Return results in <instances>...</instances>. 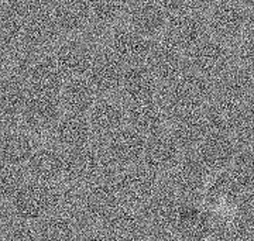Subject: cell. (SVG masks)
Here are the masks:
<instances>
[{
  "label": "cell",
  "mask_w": 254,
  "mask_h": 241,
  "mask_svg": "<svg viewBox=\"0 0 254 241\" xmlns=\"http://www.w3.org/2000/svg\"><path fill=\"white\" fill-rule=\"evenodd\" d=\"M145 65L154 73L161 86L173 83L190 71L188 55L163 40H155L154 48Z\"/></svg>",
  "instance_id": "ffe728a7"
},
{
  "label": "cell",
  "mask_w": 254,
  "mask_h": 241,
  "mask_svg": "<svg viewBox=\"0 0 254 241\" xmlns=\"http://www.w3.org/2000/svg\"><path fill=\"white\" fill-rule=\"evenodd\" d=\"M63 115L61 95L30 90L27 103L20 117V125L40 138L48 135Z\"/></svg>",
  "instance_id": "30bf717a"
},
{
  "label": "cell",
  "mask_w": 254,
  "mask_h": 241,
  "mask_svg": "<svg viewBox=\"0 0 254 241\" xmlns=\"http://www.w3.org/2000/svg\"><path fill=\"white\" fill-rule=\"evenodd\" d=\"M1 241H40L36 227L31 223L14 219L13 216L9 220L4 219L3 223V237Z\"/></svg>",
  "instance_id": "74e56055"
},
{
  "label": "cell",
  "mask_w": 254,
  "mask_h": 241,
  "mask_svg": "<svg viewBox=\"0 0 254 241\" xmlns=\"http://www.w3.org/2000/svg\"><path fill=\"white\" fill-rule=\"evenodd\" d=\"M28 177L27 170L24 167H13V165H1L0 172V195L7 205L10 200L14 197L24 183L27 182Z\"/></svg>",
  "instance_id": "d590c367"
},
{
  "label": "cell",
  "mask_w": 254,
  "mask_h": 241,
  "mask_svg": "<svg viewBox=\"0 0 254 241\" xmlns=\"http://www.w3.org/2000/svg\"><path fill=\"white\" fill-rule=\"evenodd\" d=\"M237 58L242 62L243 68L254 73V34H249L240 41Z\"/></svg>",
  "instance_id": "60d3db41"
},
{
  "label": "cell",
  "mask_w": 254,
  "mask_h": 241,
  "mask_svg": "<svg viewBox=\"0 0 254 241\" xmlns=\"http://www.w3.org/2000/svg\"><path fill=\"white\" fill-rule=\"evenodd\" d=\"M30 88L26 79L14 72H1L0 85V113L1 127L20 124V117L27 103Z\"/></svg>",
  "instance_id": "d6986e66"
},
{
  "label": "cell",
  "mask_w": 254,
  "mask_h": 241,
  "mask_svg": "<svg viewBox=\"0 0 254 241\" xmlns=\"http://www.w3.org/2000/svg\"><path fill=\"white\" fill-rule=\"evenodd\" d=\"M184 154L185 152L182 151L170 130H165L147 138L143 164L164 177L181 161Z\"/></svg>",
  "instance_id": "4316f807"
},
{
  "label": "cell",
  "mask_w": 254,
  "mask_h": 241,
  "mask_svg": "<svg viewBox=\"0 0 254 241\" xmlns=\"http://www.w3.org/2000/svg\"><path fill=\"white\" fill-rule=\"evenodd\" d=\"M195 1H196V4H198V6H200L202 9H206V7H208L209 4H210L213 0H195Z\"/></svg>",
  "instance_id": "f6af8a7d"
},
{
  "label": "cell",
  "mask_w": 254,
  "mask_h": 241,
  "mask_svg": "<svg viewBox=\"0 0 254 241\" xmlns=\"http://www.w3.org/2000/svg\"><path fill=\"white\" fill-rule=\"evenodd\" d=\"M76 241H109L108 237L100 230V227L88 229L85 232L79 233V237Z\"/></svg>",
  "instance_id": "ee69618b"
},
{
  "label": "cell",
  "mask_w": 254,
  "mask_h": 241,
  "mask_svg": "<svg viewBox=\"0 0 254 241\" xmlns=\"http://www.w3.org/2000/svg\"><path fill=\"white\" fill-rule=\"evenodd\" d=\"M88 120L93 140L105 143L113 134L128 125L127 103L120 96H99L88 115Z\"/></svg>",
  "instance_id": "7c38bea8"
},
{
  "label": "cell",
  "mask_w": 254,
  "mask_h": 241,
  "mask_svg": "<svg viewBox=\"0 0 254 241\" xmlns=\"http://www.w3.org/2000/svg\"><path fill=\"white\" fill-rule=\"evenodd\" d=\"M26 170L30 179L57 185L65 179V151L51 143L40 145Z\"/></svg>",
  "instance_id": "484cf974"
},
{
  "label": "cell",
  "mask_w": 254,
  "mask_h": 241,
  "mask_svg": "<svg viewBox=\"0 0 254 241\" xmlns=\"http://www.w3.org/2000/svg\"><path fill=\"white\" fill-rule=\"evenodd\" d=\"M181 203L180 196L163 178L161 185L155 190L154 195L140 207V212L150 229L171 230Z\"/></svg>",
  "instance_id": "603a6c76"
},
{
  "label": "cell",
  "mask_w": 254,
  "mask_h": 241,
  "mask_svg": "<svg viewBox=\"0 0 254 241\" xmlns=\"http://www.w3.org/2000/svg\"><path fill=\"white\" fill-rule=\"evenodd\" d=\"M126 66L102 45L86 75L98 96H119Z\"/></svg>",
  "instance_id": "2e32d148"
},
{
  "label": "cell",
  "mask_w": 254,
  "mask_h": 241,
  "mask_svg": "<svg viewBox=\"0 0 254 241\" xmlns=\"http://www.w3.org/2000/svg\"><path fill=\"white\" fill-rule=\"evenodd\" d=\"M50 143L64 151L83 147L93 141L91 124L88 116L65 113L48 133Z\"/></svg>",
  "instance_id": "d4e9b609"
},
{
  "label": "cell",
  "mask_w": 254,
  "mask_h": 241,
  "mask_svg": "<svg viewBox=\"0 0 254 241\" xmlns=\"http://www.w3.org/2000/svg\"><path fill=\"white\" fill-rule=\"evenodd\" d=\"M205 241H215V240H212V239H208V240H205Z\"/></svg>",
  "instance_id": "7dc6e473"
},
{
  "label": "cell",
  "mask_w": 254,
  "mask_h": 241,
  "mask_svg": "<svg viewBox=\"0 0 254 241\" xmlns=\"http://www.w3.org/2000/svg\"><path fill=\"white\" fill-rule=\"evenodd\" d=\"M190 71L215 82L233 66L235 55L227 43L208 37L187 54Z\"/></svg>",
  "instance_id": "8fae6325"
},
{
  "label": "cell",
  "mask_w": 254,
  "mask_h": 241,
  "mask_svg": "<svg viewBox=\"0 0 254 241\" xmlns=\"http://www.w3.org/2000/svg\"><path fill=\"white\" fill-rule=\"evenodd\" d=\"M50 0H1V9L27 21L48 6Z\"/></svg>",
  "instance_id": "f35d334b"
},
{
  "label": "cell",
  "mask_w": 254,
  "mask_h": 241,
  "mask_svg": "<svg viewBox=\"0 0 254 241\" xmlns=\"http://www.w3.org/2000/svg\"><path fill=\"white\" fill-rule=\"evenodd\" d=\"M127 120L131 128L147 138L168 130V117L158 99L127 105Z\"/></svg>",
  "instance_id": "f546056e"
},
{
  "label": "cell",
  "mask_w": 254,
  "mask_h": 241,
  "mask_svg": "<svg viewBox=\"0 0 254 241\" xmlns=\"http://www.w3.org/2000/svg\"><path fill=\"white\" fill-rule=\"evenodd\" d=\"M119 172L103 143L93 140L83 147L65 151V182L88 186L98 182L113 181Z\"/></svg>",
  "instance_id": "7a4b0ae2"
},
{
  "label": "cell",
  "mask_w": 254,
  "mask_h": 241,
  "mask_svg": "<svg viewBox=\"0 0 254 241\" xmlns=\"http://www.w3.org/2000/svg\"><path fill=\"white\" fill-rule=\"evenodd\" d=\"M40 241H76L79 230L66 216L54 213L38 222L36 226Z\"/></svg>",
  "instance_id": "e575fe53"
},
{
  "label": "cell",
  "mask_w": 254,
  "mask_h": 241,
  "mask_svg": "<svg viewBox=\"0 0 254 241\" xmlns=\"http://www.w3.org/2000/svg\"><path fill=\"white\" fill-rule=\"evenodd\" d=\"M6 206L14 219L38 223L57 213L60 206V185L28 179Z\"/></svg>",
  "instance_id": "3957f363"
},
{
  "label": "cell",
  "mask_w": 254,
  "mask_h": 241,
  "mask_svg": "<svg viewBox=\"0 0 254 241\" xmlns=\"http://www.w3.org/2000/svg\"><path fill=\"white\" fill-rule=\"evenodd\" d=\"M213 82L193 71L187 72L173 83L164 85L158 100L167 113L168 121L177 117L206 109L213 98Z\"/></svg>",
  "instance_id": "6da1fadb"
},
{
  "label": "cell",
  "mask_w": 254,
  "mask_h": 241,
  "mask_svg": "<svg viewBox=\"0 0 254 241\" xmlns=\"http://www.w3.org/2000/svg\"><path fill=\"white\" fill-rule=\"evenodd\" d=\"M50 7L64 38L85 36L93 28L88 0H50Z\"/></svg>",
  "instance_id": "7402d4cb"
},
{
  "label": "cell",
  "mask_w": 254,
  "mask_h": 241,
  "mask_svg": "<svg viewBox=\"0 0 254 241\" xmlns=\"http://www.w3.org/2000/svg\"><path fill=\"white\" fill-rule=\"evenodd\" d=\"M168 130L177 140V143L180 144L182 151L185 154L193 152L205 140V137L210 134V127H209L205 109L200 112L174 119L170 121Z\"/></svg>",
  "instance_id": "1f68e13d"
},
{
  "label": "cell",
  "mask_w": 254,
  "mask_h": 241,
  "mask_svg": "<svg viewBox=\"0 0 254 241\" xmlns=\"http://www.w3.org/2000/svg\"><path fill=\"white\" fill-rule=\"evenodd\" d=\"M243 1H245L246 6H249V7L254 9V0H243Z\"/></svg>",
  "instance_id": "bcb514c9"
},
{
  "label": "cell",
  "mask_w": 254,
  "mask_h": 241,
  "mask_svg": "<svg viewBox=\"0 0 254 241\" xmlns=\"http://www.w3.org/2000/svg\"><path fill=\"white\" fill-rule=\"evenodd\" d=\"M210 174L227 170L237 157L236 140L225 133H210L193 151Z\"/></svg>",
  "instance_id": "cb8c5ba5"
},
{
  "label": "cell",
  "mask_w": 254,
  "mask_h": 241,
  "mask_svg": "<svg viewBox=\"0 0 254 241\" xmlns=\"http://www.w3.org/2000/svg\"><path fill=\"white\" fill-rule=\"evenodd\" d=\"M109 241H143L150 230L140 209L122 205L99 226Z\"/></svg>",
  "instance_id": "ac0fdd59"
},
{
  "label": "cell",
  "mask_w": 254,
  "mask_h": 241,
  "mask_svg": "<svg viewBox=\"0 0 254 241\" xmlns=\"http://www.w3.org/2000/svg\"><path fill=\"white\" fill-rule=\"evenodd\" d=\"M143 241H184L170 229H150Z\"/></svg>",
  "instance_id": "7bdbcfd3"
},
{
  "label": "cell",
  "mask_w": 254,
  "mask_h": 241,
  "mask_svg": "<svg viewBox=\"0 0 254 241\" xmlns=\"http://www.w3.org/2000/svg\"><path fill=\"white\" fill-rule=\"evenodd\" d=\"M161 85L147 65L126 66L119 96L130 103L155 100L160 96Z\"/></svg>",
  "instance_id": "83f0119b"
},
{
  "label": "cell",
  "mask_w": 254,
  "mask_h": 241,
  "mask_svg": "<svg viewBox=\"0 0 254 241\" xmlns=\"http://www.w3.org/2000/svg\"><path fill=\"white\" fill-rule=\"evenodd\" d=\"M163 182V175L151 170L145 164H137L120 171L113 179L122 205L140 209L153 196Z\"/></svg>",
  "instance_id": "52a82bcc"
},
{
  "label": "cell",
  "mask_w": 254,
  "mask_h": 241,
  "mask_svg": "<svg viewBox=\"0 0 254 241\" xmlns=\"http://www.w3.org/2000/svg\"><path fill=\"white\" fill-rule=\"evenodd\" d=\"M155 40L137 33L126 23H120L105 33L103 47L125 66L144 65L154 48Z\"/></svg>",
  "instance_id": "5b68a950"
},
{
  "label": "cell",
  "mask_w": 254,
  "mask_h": 241,
  "mask_svg": "<svg viewBox=\"0 0 254 241\" xmlns=\"http://www.w3.org/2000/svg\"><path fill=\"white\" fill-rule=\"evenodd\" d=\"M99 98L86 76L73 78L65 82L61 90V102L65 113L88 116Z\"/></svg>",
  "instance_id": "d6a6232c"
},
{
  "label": "cell",
  "mask_w": 254,
  "mask_h": 241,
  "mask_svg": "<svg viewBox=\"0 0 254 241\" xmlns=\"http://www.w3.org/2000/svg\"><path fill=\"white\" fill-rule=\"evenodd\" d=\"M85 210L93 227H99L110 214L122 206L113 181L98 182L85 186Z\"/></svg>",
  "instance_id": "f1b7e54d"
},
{
  "label": "cell",
  "mask_w": 254,
  "mask_h": 241,
  "mask_svg": "<svg viewBox=\"0 0 254 241\" xmlns=\"http://www.w3.org/2000/svg\"><path fill=\"white\" fill-rule=\"evenodd\" d=\"M215 229V214L206 206L196 202H182L173 230L184 241H205L212 237Z\"/></svg>",
  "instance_id": "5bb4252c"
},
{
  "label": "cell",
  "mask_w": 254,
  "mask_h": 241,
  "mask_svg": "<svg viewBox=\"0 0 254 241\" xmlns=\"http://www.w3.org/2000/svg\"><path fill=\"white\" fill-rule=\"evenodd\" d=\"M209 172L193 152L184 154L181 161L168 174L164 181L173 187L182 202H196L203 199L208 187Z\"/></svg>",
  "instance_id": "ba28073f"
},
{
  "label": "cell",
  "mask_w": 254,
  "mask_h": 241,
  "mask_svg": "<svg viewBox=\"0 0 254 241\" xmlns=\"http://www.w3.org/2000/svg\"><path fill=\"white\" fill-rule=\"evenodd\" d=\"M253 73L243 66L233 65L219 79L213 82V100L229 106L240 107L242 100L253 89Z\"/></svg>",
  "instance_id": "4dcf8cb0"
},
{
  "label": "cell",
  "mask_w": 254,
  "mask_h": 241,
  "mask_svg": "<svg viewBox=\"0 0 254 241\" xmlns=\"http://www.w3.org/2000/svg\"><path fill=\"white\" fill-rule=\"evenodd\" d=\"M64 38L50 3L36 16L28 18L23 31V51L27 54L50 53Z\"/></svg>",
  "instance_id": "4fadbf2b"
},
{
  "label": "cell",
  "mask_w": 254,
  "mask_h": 241,
  "mask_svg": "<svg viewBox=\"0 0 254 241\" xmlns=\"http://www.w3.org/2000/svg\"><path fill=\"white\" fill-rule=\"evenodd\" d=\"M157 1H158V4L168 13V16H173V14H177V13H181L184 10L190 9V7L196 4L195 0H157Z\"/></svg>",
  "instance_id": "b9f144b4"
},
{
  "label": "cell",
  "mask_w": 254,
  "mask_h": 241,
  "mask_svg": "<svg viewBox=\"0 0 254 241\" xmlns=\"http://www.w3.org/2000/svg\"><path fill=\"white\" fill-rule=\"evenodd\" d=\"M235 216L250 232H254V190L246 192L245 195L239 199Z\"/></svg>",
  "instance_id": "ab89813d"
},
{
  "label": "cell",
  "mask_w": 254,
  "mask_h": 241,
  "mask_svg": "<svg viewBox=\"0 0 254 241\" xmlns=\"http://www.w3.org/2000/svg\"><path fill=\"white\" fill-rule=\"evenodd\" d=\"M92 24L98 31H109L126 17L130 0H88Z\"/></svg>",
  "instance_id": "836d02e7"
},
{
  "label": "cell",
  "mask_w": 254,
  "mask_h": 241,
  "mask_svg": "<svg viewBox=\"0 0 254 241\" xmlns=\"http://www.w3.org/2000/svg\"><path fill=\"white\" fill-rule=\"evenodd\" d=\"M100 47L88 37L63 38L51 51L65 80L86 76Z\"/></svg>",
  "instance_id": "8992f818"
},
{
  "label": "cell",
  "mask_w": 254,
  "mask_h": 241,
  "mask_svg": "<svg viewBox=\"0 0 254 241\" xmlns=\"http://www.w3.org/2000/svg\"><path fill=\"white\" fill-rule=\"evenodd\" d=\"M210 37L205 9L195 4L168 18L165 31L158 40L188 54L203 40Z\"/></svg>",
  "instance_id": "277c9868"
},
{
  "label": "cell",
  "mask_w": 254,
  "mask_h": 241,
  "mask_svg": "<svg viewBox=\"0 0 254 241\" xmlns=\"http://www.w3.org/2000/svg\"><path fill=\"white\" fill-rule=\"evenodd\" d=\"M227 170L243 193L254 190V154L249 151L239 152Z\"/></svg>",
  "instance_id": "8d00e7d4"
},
{
  "label": "cell",
  "mask_w": 254,
  "mask_h": 241,
  "mask_svg": "<svg viewBox=\"0 0 254 241\" xmlns=\"http://www.w3.org/2000/svg\"><path fill=\"white\" fill-rule=\"evenodd\" d=\"M168 13L157 0H130L125 23L150 40H158L165 31Z\"/></svg>",
  "instance_id": "e0dca14e"
},
{
  "label": "cell",
  "mask_w": 254,
  "mask_h": 241,
  "mask_svg": "<svg viewBox=\"0 0 254 241\" xmlns=\"http://www.w3.org/2000/svg\"><path fill=\"white\" fill-rule=\"evenodd\" d=\"M38 137L28 133L21 125L1 127L0 157L1 165L27 167L28 161L38 148Z\"/></svg>",
  "instance_id": "44dd1931"
},
{
  "label": "cell",
  "mask_w": 254,
  "mask_h": 241,
  "mask_svg": "<svg viewBox=\"0 0 254 241\" xmlns=\"http://www.w3.org/2000/svg\"><path fill=\"white\" fill-rule=\"evenodd\" d=\"M103 145L115 167L119 171H123L143 162L147 137L130 125H126L106 140Z\"/></svg>",
  "instance_id": "9a60e30c"
},
{
  "label": "cell",
  "mask_w": 254,
  "mask_h": 241,
  "mask_svg": "<svg viewBox=\"0 0 254 241\" xmlns=\"http://www.w3.org/2000/svg\"><path fill=\"white\" fill-rule=\"evenodd\" d=\"M205 13L210 36L227 44L242 36L250 21L245 1L240 0H213Z\"/></svg>",
  "instance_id": "9c48e42d"
}]
</instances>
